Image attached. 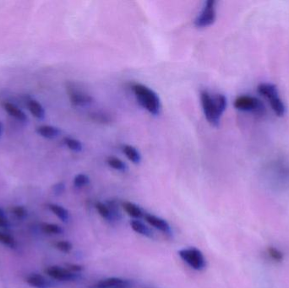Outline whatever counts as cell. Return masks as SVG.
Masks as SVG:
<instances>
[{
  "instance_id": "6da1fadb",
  "label": "cell",
  "mask_w": 289,
  "mask_h": 288,
  "mask_svg": "<svg viewBox=\"0 0 289 288\" xmlns=\"http://www.w3.org/2000/svg\"><path fill=\"white\" fill-rule=\"evenodd\" d=\"M201 103L204 114L212 126L218 127L221 116L227 108V97L223 94H210L207 91H201Z\"/></svg>"
},
{
  "instance_id": "7a4b0ae2",
  "label": "cell",
  "mask_w": 289,
  "mask_h": 288,
  "mask_svg": "<svg viewBox=\"0 0 289 288\" xmlns=\"http://www.w3.org/2000/svg\"><path fill=\"white\" fill-rule=\"evenodd\" d=\"M136 99L140 105L150 114L158 115L162 110V103L156 92L142 84H135L132 86Z\"/></svg>"
},
{
  "instance_id": "3957f363",
  "label": "cell",
  "mask_w": 289,
  "mask_h": 288,
  "mask_svg": "<svg viewBox=\"0 0 289 288\" xmlns=\"http://www.w3.org/2000/svg\"><path fill=\"white\" fill-rule=\"evenodd\" d=\"M257 91L268 101L275 114L278 117H284L286 113V106L279 96L278 89L272 83H260L257 86Z\"/></svg>"
},
{
  "instance_id": "277c9868",
  "label": "cell",
  "mask_w": 289,
  "mask_h": 288,
  "mask_svg": "<svg viewBox=\"0 0 289 288\" xmlns=\"http://www.w3.org/2000/svg\"><path fill=\"white\" fill-rule=\"evenodd\" d=\"M233 105L234 108L239 111L251 112L256 116H263L266 112V107L262 103V101L253 96H239L234 101Z\"/></svg>"
},
{
  "instance_id": "5b68a950",
  "label": "cell",
  "mask_w": 289,
  "mask_h": 288,
  "mask_svg": "<svg viewBox=\"0 0 289 288\" xmlns=\"http://www.w3.org/2000/svg\"><path fill=\"white\" fill-rule=\"evenodd\" d=\"M179 255L186 264H188L195 271H202L207 266V261L203 253L196 248H189L180 250Z\"/></svg>"
},
{
  "instance_id": "8992f818",
  "label": "cell",
  "mask_w": 289,
  "mask_h": 288,
  "mask_svg": "<svg viewBox=\"0 0 289 288\" xmlns=\"http://www.w3.org/2000/svg\"><path fill=\"white\" fill-rule=\"evenodd\" d=\"M217 2L215 0H208L205 3L201 14L195 20V26L197 28H205L212 26L217 19Z\"/></svg>"
},
{
  "instance_id": "52a82bcc",
  "label": "cell",
  "mask_w": 289,
  "mask_h": 288,
  "mask_svg": "<svg viewBox=\"0 0 289 288\" xmlns=\"http://www.w3.org/2000/svg\"><path fill=\"white\" fill-rule=\"evenodd\" d=\"M67 91L71 103L74 106L86 107L94 102V98L92 95L89 94L86 91H81L80 89H77L72 83L69 84Z\"/></svg>"
},
{
  "instance_id": "ba28073f",
  "label": "cell",
  "mask_w": 289,
  "mask_h": 288,
  "mask_svg": "<svg viewBox=\"0 0 289 288\" xmlns=\"http://www.w3.org/2000/svg\"><path fill=\"white\" fill-rule=\"evenodd\" d=\"M45 273L48 277L59 282H74L80 278V274L74 273L69 271L66 268L60 267L57 265L49 266L45 270Z\"/></svg>"
},
{
  "instance_id": "9c48e42d",
  "label": "cell",
  "mask_w": 289,
  "mask_h": 288,
  "mask_svg": "<svg viewBox=\"0 0 289 288\" xmlns=\"http://www.w3.org/2000/svg\"><path fill=\"white\" fill-rule=\"evenodd\" d=\"M130 285V283L128 280L118 277H109L101 280L95 285V288H127Z\"/></svg>"
},
{
  "instance_id": "30bf717a",
  "label": "cell",
  "mask_w": 289,
  "mask_h": 288,
  "mask_svg": "<svg viewBox=\"0 0 289 288\" xmlns=\"http://www.w3.org/2000/svg\"><path fill=\"white\" fill-rule=\"evenodd\" d=\"M144 220H146L150 226H153L156 229L159 230L164 233H168V234L171 233L170 225L164 219H162L159 216H156L148 214V213L144 214Z\"/></svg>"
},
{
  "instance_id": "8fae6325",
  "label": "cell",
  "mask_w": 289,
  "mask_h": 288,
  "mask_svg": "<svg viewBox=\"0 0 289 288\" xmlns=\"http://www.w3.org/2000/svg\"><path fill=\"white\" fill-rule=\"evenodd\" d=\"M27 283L31 287L35 288H50L52 286L48 280L46 279L43 276L36 273L29 275L27 278Z\"/></svg>"
},
{
  "instance_id": "7c38bea8",
  "label": "cell",
  "mask_w": 289,
  "mask_h": 288,
  "mask_svg": "<svg viewBox=\"0 0 289 288\" xmlns=\"http://www.w3.org/2000/svg\"><path fill=\"white\" fill-rule=\"evenodd\" d=\"M123 208L128 215L131 217L135 218L136 220L144 217V212L142 211V208L135 203L125 201L123 203Z\"/></svg>"
},
{
  "instance_id": "4fadbf2b",
  "label": "cell",
  "mask_w": 289,
  "mask_h": 288,
  "mask_svg": "<svg viewBox=\"0 0 289 288\" xmlns=\"http://www.w3.org/2000/svg\"><path fill=\"white\" fill-rule=\"evenodd\" d=\"M130 226L131 228L136 232L139 233L141 235L146 237V238H153V232L146 225H144L139 220H132L130 221Z\"/></svg>"
},
{
  "instance_id": "5bb4252c",
  "label": "cell",
  "mask_w": 289,
  "mask_h": 288,
  "mask_svg": "<svg viewBox=\"0 0 289 288\" xmlns=\"http://www.w3.org/2000/svg\"><path fill=\"white\" fill-rule=\"evenodd\" d=\"M3 108L5 109L6 112L18 120L22 121V122L27 120V114L14 104L9 103H3Z\"/></svg>"
},
{
  "instance_id": "9a60e30c",
  "label": "cell",
  "mask_w": 289,
  "mask_h": 288,
  "mask_svg": "<svg viewBox=\"0 0 289 288\" xmlns=\"http://www.w3.org/2000/svg\"><path fill=\"white\" fill-rule=\"evenodd\" d=\"M123 152L127 156V158L130 160V162H133L135 164H139L142 161V156L139 150L136 149V147L130 145V144H124L122 147Z\"/></svg>"
},
{
  "instance_id": "2e32d148",
  "label": "cell",
  "mask_w": 289,
  "mask_h": 288,
  "mask_svg": "<svg viewBox=\"0 0 289 288\" xmlns=\"http://www.w3.org/2000/svg\"><path fill=\"white\" fill-rule=\"evenodd\" d=\"M36 132L40 136L47 139H55L60 135V130L56 127L49 126V125H42L36 129Z\"/></svg>"
},
{
  "instance_id": "e0dca14e",
  "label": "cell",
  "mask_w": 289,
  "mask_h": 288,
  "mask_svg": "<svg viewBox=\"0 0 289 288\" xmlns=\"http://www.w3.org/2000/svg\"><path fill=\"white\" fill-rule=\"evenodd\" d=\"M48 208L54 215L56 216L57 217L62 220L63 222H68L69 219H70V214L65 207L57 205V204H50V205H48Z\"/></svg>"
},
{
  "instance_id": "ac0fdd59",
  "label": "cell",
  "mask_w": 289,
  "mask_h": 288,
  "mask_svg": "<svg viewBox=\"0 0 289 288\" xmlns=\"http://www.w3.org/2000/svg\"><path fill=\"white\" fill-rule=\"evenodd\" d=\"M28 108L36 118L43 119L45 118V110L41 104L35 100H30L28 102Z\"/></svg>"
},
{
  "instance_id": "d6986e66",
  "label": "cell",
  "mask_w": 289,
  "mask_h": 288,
  "mask_svg": "<svg viewBox=\"0 0 289 288\" xmlns=\"http://www.w3.org/2000/svg\"><path fill=\"white\" fill-rule=\"evenodd\" d=\"M90 118L98 124H109L112 122V116L104 112H92L90 113Z\"/></svg>"
},
{
  "instance_id": "ffe728a7",
  "label": "cell",
  "mask_w": 289,
  "mask_h": 288,
  "mask_svg": "<svg viewBox=\"0 0 289 288\" xmlns=\"http://www.w3.org/2000/svg\"><path fill=\"white\" fill-rule=\"evenodd\" d=\"M41 229L44 233H47L49 235H59V234H62L64 232L62 227L59 225L47 223V222L41 224Z\"/></svg>"
},
{
  "instance_id": "44dd1931",
  "label": "cell",
  "mask_w": 289,
  "mask_h": 288,
  "mask_svg": "<svg viewBox=\"0 0 289 288\" xmlns=\"http://www.w3.org/2000/svg\"><path fill=\"white\" fill-rule=\"evenodd\" d=\"M107 162H108V164L109 165V167L115 169V170L119 171V172H125L128 170L127 164L123 162L121 159L118 158V157L110 156L107 160Z\"/></svg>"
},
{
  "instance_id": "7402d4cb",
  "label": "cell",
  "mask_w": 289,
  "mask_h": 288,
  "mask_svg": "<svg viewBox=\"0 0 289 288\" xmlns=\"http://www.w3.org/2000/svg\"><path fill=\"white\" fill-rule=\"evenodd\" d=\"M96 209L99 213V215L104 219H106L108 220H114L109 207L105 205V204L102 203V202H97L96 203Z\"/></svg>"
},
{
  "instance_id": "603a6c76",
  "label": "cell",
  "mask_w": 289,
  "mask_h": 288,
  "mask_svg": "<svg viewBox=\"0 0 289 288\" xmlns=\"http://www.w3.org/2000/svg\"><path fill=\"white\" fill-rule=\"evenodd\" d=\"M64 142L68 146L69 149H71V150H74L76 152H79V151L82 150V144L78 140L71 138V137H65L64 139Z\"/></svg>"
},
{
  "instance_id": "cb8c5ba5",
  "label": "cell",
  "mask_w": 289,
  "mask_h": 288,
  "mask_svg": "<svg viewBox=\"0 0 289 288\" xmlns=\"http://www.w3.org/2000/svg\"><path fill=\"white\" fill-rule=\"evenodd\" d=\"M0 243L12 249L16 247V241L14 237L5 232H0Z\"/></svg>"
},
{
  "instance_id": "d4e9b609",
  "label": "cell",
  "mask_w": 289,
  "mask_h": 288,
  "mask_svg": "<svg viewBox=\"0 0 289 288\" xmlns=\"http://www.w3.org/2000/svg\"><path fill=\"white\" fill-rule=\"evenodd\" d=\"M266 254L268 256L269 259L275 262H280L284 259L283 253L275 248H269L268 250H266Z\"/></svg>"
},
{
  "instance_id": "484cf974",
  "label": "cell",
  "mask_w": 289,
  "mask_h": 288,
  "mask_svg": "<svg viewBox=\"0 0 289 288\" xmlns=\"http://www.w3.org/2000/svg\"><path fill=\"white\" fill-rule=\"evenodd\" d=\"M90 182V178L86 174H78L74 177V185L75 188H82L84 186L87 185Z\"/></svg>"
},
{
  "instance_id": "4316f807",
  "label": "cell",
  "mask_w": 289,
  "mask_h": 288,
  "mask_svg": "<svg viewBox=\"0 0 289 288\" xmlns=\"http://www.w3.org/2000/svg\"><path fill=\"white\" fill-rule=\"evenodd\" d=\"M55 247L64 253H70L72 249H73V245L71 242L66 241V240H62V241L57 242L55 244Z\"/></svg>"
},
{
  "instance_id": "83f0119b",
  "label": "cell",
  "mask_w": 289,
  "mask_h": 288,
  "mask_svg": "<svg viewBox=\"0 0 289 288\" xmlns=\"http://www.w3.org/2000/svg\"><path fill=\"white\" fill-rule=\"evenodd\" d=\"M12 213L20 219H23L27 216V211L24 206H17L12 208Z\"/></svg>"
},
{
  "instance_id": "f1b7e54d",
  "label": "cell",
  "mask_w": 289,
  "mask_h": 288,
  "mask_svg": "<svg viewBox=\"0 0 289 288\" xmlns=\"http://www.w3.org/2000/svg\"><path fill=\"white\" fill-rule=\"evenodd\" d=\"M65 268L68 269L69 271H71V272H74V273L79 274L80 272L83 271L82 265H76V264H65Z\"/></svg>"
},
{
  "instance_id": "f546056e",
  "label": "cell",
  "mask_w": 289,
  "mask_h": 288,
  "mask_svg": "<svg viewBox=\"0 0 289 288\" xmlns=\"http://www.w3.org/2000/svg\"><path fill=\"white\" fill-rule=\"evenodd\" d=\"M65 186L64 182H58L55 185H53V191L56 195L62 194L65 191Z\"/></svg>"
},
{
  "instance_id": "4dcf8cb0",
  "label": "cell",
  "mask_w": 289,
  "mask_h": 288,
  "mask_svg": "<svg viewBox=\"0 0 289 288\" xmlns=\"http://www.w3.org/2000/svg\"><path fill=\"white\" fill-rule=\"evenodd\" d=\"M10 226L9 220L5 216H0V227L8 228Z\"/></svg>"
},
{
  "instance_id": "1f68e13d",
  "label": "cell",
  "mask_w": 289,
  "mask_h": 288,
  "mask_svg": "<svg viewBox=\"0 0 289 288\" xmlns=\"http://www.w3.org/2000/svg\"><path fill=\"white\" fill-rule=\"evenodd\" d=\"M2 133H3V124L0 122V136L2 135Z\"/></svg>"
},
{
  "instance_id": "d6a6232c",
  "label": "cell",
  "mask_w": 289,
  "mask_h": 288,
  "mask_svg": "<svg viewBox=\"0 0 289 288\" xmlns=\"http://www.w3.org/2000/svg\"><path fill=\"white\" fill-rule=\"evenodd\" d=\"M5 214H4V212H3V210L0 208V216H4Z\"/></svg>"
}]
</instances>
